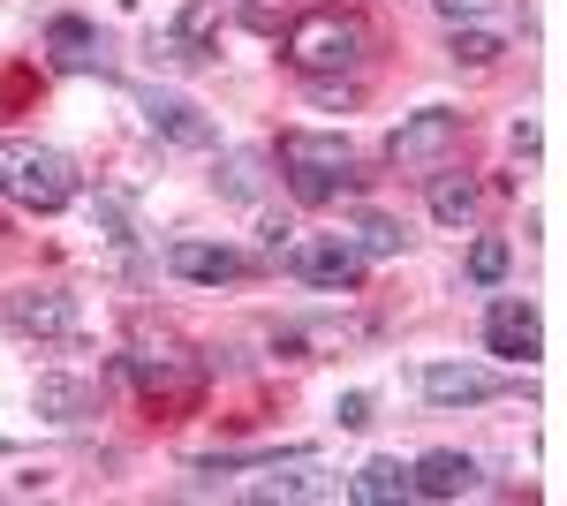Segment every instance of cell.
Instances as JSON below:
<instances>
[{
  "label": "cell",
  "instance_id": "cell-19",
  "mask_svg": "<svg viewBox=\"0 0 567 506\" xmlns=\"http://www.w3.org/2000/svg\"><path fill=\"white\" fill-rule=\"evenodd\" d=\"M219 197H235V205H250V197H265V152H227V167H219Z\"/></svg>",
  "mask_w": 567,
  "mask_h": 506
},
{
  "label": "cell",
  "instance_id": "cell-20",
  "mask_svg": "<svg viewBox=\"0 0 567 506\" xmlns=\"http://www.w3.org/2000/svg\"><path fill=\"white\" fill-rule=\"evenodd\" d=\"M349 242L363 257H401L409 235H401V219H386V211H355V219H349Z\"/></svg>",
  "mask_w": 567,
  "mask_h": 506
},
{
  "label": "cell",
  "instance_id": "cell-4",
  "mask_svg": "<svg viewBox=\"0 0 567 506\" xmlns=\"http://www.w3.org/2000/svg\"><path fill=\"white\" fill-rule=\"evenodd\" d=\"M122 371L136 379L144 401H159V409H182V401H197V385H205V355H189L182 340H130V355H122Z\"/></svg>",
  "mask_w": 567,
  "mask_h": 506
},
{
  "label": "cell",
  "instance_id": "cell-5",
  "mask_svg": "<svg viewBox=\"0 0 567 506\" xmlns=\"http://www.w3.org/2000/svg\"><path fill=\"white\" fill-rule=\"evenodd\" d=\"M454 152H462V114H454V106H424V114H409V122L393 128V144H386V159L401 174H439Z\"/></svg>",
  "mask_w": 567,
  "mask_h": 506
},
{
  "label": "cell",
  "instance_id": "cell-23",
  "mask_svg": "<svg viewBox=\"0 0 567 506\" xmlns=\"http://www.w3.org/2000/svg\"><path fill=\"white\" fill-rule=\"evenodd\" d=\"M439 8V23H446V31H454V23H484V16H492V0H432Z\"/></svg>",
  "mask_w": 567,
  "mask_h": 506
},
{
  "label": "cell",
  "instance_id": "cell-12",
  "mask_svg": "<svg viewBox=\"0 0 567 506\" xmlns=\"http://www.w3.org/2000/svg\"><path fill=\"white\" fill-rule=\"evenodd\" d=\"M409 492L416 499H470L477 492V462L462 446H432V454L409 462Z\"/></svg>",
  "mask_w": 567,
  "mask_h": 506
},
{
  "label": "cell",
  "instance_id": "cell-13",
  "mask_svg": "<svg viewBox=\"0 0 567 506\" xmlns=\"http://www.w3.org/2000/svg\"><path fill=\"white\" fill-rule=\"evenodd\" d=\"M167 272L175 280H197V288H227L250 272V257L227 250V242H167Z\"/></svg>",
  "mask_w": 567,
  "mask_h": 506
},
{
  "label": "cell",
  "instance_id": "cell-8",
  "mask_svg": "<svg viewBox=\"0 0 567 506\" xmlns=\"http://www.w3.org/2000/svg\"><path fill=\"white\" fill-rule=\"evenodd\" d=\"M136 106H144V128L167 136V144H182V152H213L219 144L213 114H205L197 99H182V91H136Z\"/></svg>",
  "mask_w": 567,
  "mask_h": 506
},
{
  "label": "cell",
  "instance_id": "cell-24",
  "mask_svg": "<svg viewBox=\"0 0 567 506\" xmlns=\"http://www.w3.org/2000/svg\"><path fill=\"white\" fill-rule=\"evenodd\" d=\"M333 416H341V431H363V423H371V393H341Z\"/></svg>",
  "mask_w": 567,
  "mask_h": 506
},
{
  "label": "cell",
  "instance_id": "cell-17",
  "mask_svg": "<svg viewBox=\"0 0 567 506\" xmlns=\"http://www.w3.org/2000/svg\"><path fill=\"white\" fill-rule=\"evenodd\" d=\"M45 45H53L61 69H99V31H91L84 16H61V23L45 31Z\"/></svg>",
  "mask_w": 567,
  "mask_h": 506
},
{
  "label": "cell",
  "instance_id": "cell-10",
  "mask_svg": "<svg viewBox=\"0 0 567 506\" xmlns=\"http://www.w3.org/2000/svg\"><path fill=\"white\" fill-rule=\"evenodd\" d=\"M213 39H219V0H182V16L159 31V61H175V69H205L213 61Z\"/></svg>",
  "mask_w": 567,
  "mask_h": 506
},
{
  "label": "cell",
  "instance_id": "cell-3",
  "mask_svg": "<svg viewBox=\"0 0 567 506\" xmlns=\"http://www.w3.org/2000/svg\"><path fill=\"white\" fill-rule=\"evenodd\" d=\"M363 45H371V31H363L355 8H310V16L288 23V61L303 76H341V69L363 61Z\"/></svg>",
  "mask_w": 567,
  "mask_h": 506
},
{
  "label": "cell",
  "instance_id": "cell-18",
  "mask_svg": "<svg viewBox=\"0 0 567 506\" xmlns=\"http://www.w3.org/2000/svg\"><path fill=\"white\" fill-rule=\"evenodd\" d=\"M363 506H386V499H409V468L393 462V454H379V462H363L355 468V484H349Z\"/></svg>",
  "mask_w": 567,
  "mask_h": 506
},
{
  "label": "cell",
  "instance_id": "cell-11",
  "mask_svg": "<svg viewBox=\"0 0 567 506\" xmlns=\"http://www.w3.org/2000/svg\"><path fill=\"white\" fill-rule=\"evenodd\" d=\"M424 401L432 409H477V401H499L507 379L499 371H477V363H424Z\"/></svg>",
  "mask_w": 567,
  "mask_h": 506
},
{
  "label": "cell",
  "instance_id": "cell-2",
  "mask_svg": "<svg viewBox=\"0 0 567 506\" xmlns=\"http://www.w3.org/2000/svg\"><path fill=\"white\" fill-rule=\"evenodd\" d=\"M280 174L303 205H333L341 189H355V144L349 136H318V128H288L280 136Z\"/></svg>",
  "mask_w": 567,
  "mask_h": 506
},
{
  "label": "cell",
  "instance_id": "cell-7",
  "mask_svg": "<svg viewBox=\"0 0 567 506\" xmlns=\"http://www.w3.org/2000/svg\"><path fill=\"white\" fill-rule=\"evenodd\" d=\"M0 318H8L16 340H69L84 326L69 288H16V296H0Z\"/></svg>",
  "mask_w": 567,
  "mask_h": 506
},
{
  "label": "cell",
  "instance_id": "cell-6",
  "mask_svg": "<svg viewBox=\"0 0 567 506\" xmlns=\"http://www.w3.org/2000/svg\"><path fill=\"white\" fill-rule=\"evenodd\" d=\"M280 265H288L303 288H333V296L363 288V250H355L349 235H303V242L280 250Z\"/></svg>",
  "mask_w": 567,
  "mask_h": 506
},
{
  "label": "cell",
  "instance_id": "cell-9",
  "mask_svg": "<svg viewBox=\"0 0 567 506\" xmlns=\"http://www.w3.org/2000/svg\"><path fill=\"white\" fill-rule=\"evenodd\" d=\"M484 348L499 355V363H537V348H545V326H537V310L523 296H499L484 310Z\"/></svg>",
  "mask_w": 567,
  "mask_h": 506
},
{
  "label": "cell",
  "instance_id": "cell-1",
  "mask_svg": "<svg viewBox=\"0 0 567 506\" xmlns=\"http://www.w3.org/2000/svg\"><path fill=\"white\" fill-rule=\"evenodd\" d=\"M0 197L23 205V211L76 205V167H69V152L31 144V136H0Z\"/></svg>",
  "mask_w": 567,
  "mask_h": 506
},
{
  "label": "cell",
  "instance_id": "cell-14",
  "mask_svg": "<svg viewBox=\"0 0 567 506\" xmlns=\"http://www.w3.org/2000/svg\"><path fill=\"white\" fill-rule=\"evenodd\" d=\"M31 409H39L45 423H91V416H99V379L39 371V385H31Z\"/></svg>",
  "mask_w": 567,
  "mask_h": 506
},
{
  "label": "cell",
  "instance_id": "cell-15",
  "mask_svg": "<svg viewBox=\"0 0 567 506\" xmlns=\"http://www.w3.org/2000/svg\"><path fill=\"white\" fill-rule=\"evenodd\" d=\"M477 205H484V189L470 182V174H454V167L432 174V219H439V227H470Z\"/></svg>",
  "mask_w": 567,
  "mask_h": 506
},
{
  "label": "cell",
  "instance_id": "cell-21",
  "mask_svg": "<svg viewBox=\"0 0 567 506\" xmlns=\"http://www.w3.org/2000/svg\"><path fill=\"white\" fill-rule=\"evenodd\" d=\"M499 53H507L499 31H484V23H454V61H462V69H492Z\"/></svg>",
  "mask_w": 567,
  "mask_h": 506
},
{
  "label": "cell",
  "instance_id": "cell-16",
  "mask_svg": "<svg viewBox=\"0 0 567 506\" xmlns=\"http://www.w3.org/2000/svg\"><path fill=\"white\" fill-rule=\"evenodd\" d=\"M318 492H326V484H318V462H310V454H296L288 468H265L243 499H318Z\"/></svg>",
  "mask_w": 567,
  "mask_h": 506
},
{
  "label": "cell",
  "instance_id": "cell-22",
  "mask_svg": "<svg viewBox=\"0 0 567 506\" xmlns=\"http://www.w3.org/2000/svg\"><path fill=\"white\" fill-rule=\"evenodd\" d=\"M507 265H515V250H507L499 235H484L477 250H470V280H477V288H499V280H507Z\"/></svg>",
  "mask_w": 567,
  "mask_h": 506
}]
</instances>
